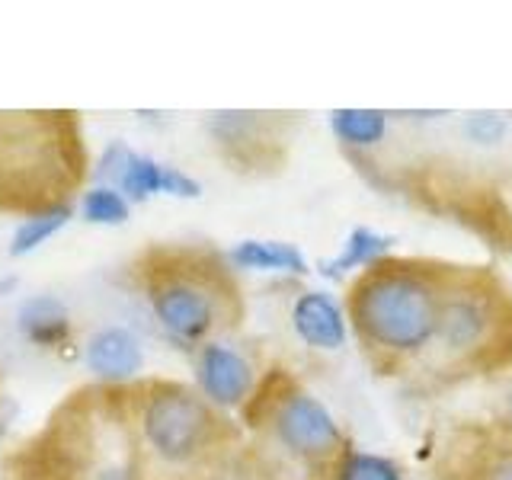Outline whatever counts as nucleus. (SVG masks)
Masks as SVG:
<instances>
[{
  "mask_svg": "<svg viewBox=\"0 0 512 480\" xmlns=\"http://www.w3.org/2000/svg\"><path fill=\"white\" fill-rule=\"evenodd\" d=\"M141 480H234L247 458V432L212 407L196 384L141 375L125 384Z\"/></svg>",
  "mask_w": 512,
  "mask_h": 480,
  "instance_id": "1",
  "label": "nucleus"
},
{
  "mask_svg": "<svg viewBox=\"0 0 512 480\" xmlns=\"http://www.w3.org/2000/svg\"><path fill=\"white\" fill-rule=\"evenodd\" d=\"M452 260L381 256L349 279L343 311L352 340L381 378L413 375L432 346Z\"/></svg>",
  "mask_w": 512,
  "mask_h": 480,
  "instance_id": "2",
  "label": "nucleus"
},
{
  "mask_svg": "<svg viewBox=\"0 0 512 480\" xmlns=\"http://www.w3.org/2000/svg\"><path fill=\"white\" fill-rule=\"evenodd\" d=\"M122 276L157 330L189 352L237 333L247 317L237 269L212 244H148Z\"/></svg>",
  "mask_w": 512,
  "mask_h": 480,
  "instance_id": "3",
  "label": "nucleus"
},
{
  "mask_svg": "<svg viewBox=\"0 0 512 480\" xmlns=\"http://www.w3.org/2000/svg\"><path fill=\"white\" fill-rule=\"evenodd\" d=\"M4 480H141L125 384H80L4 458Z\"/></svg>",
  "mask_w": 512,
  "mask_h": 480,
  "instance_id": "4",
  "label": "nucleus"
},
{
  "mask_svg": "<svg viewBox=\"0 0 512 480\" xmlns=\"http://www.w3.org/2000/svg\"><path fill=\"white\" fill-rule=\"evenodd\" d=\"M506 372H512V288L490 266L452 263L436 336L410 384L420 391H445Z\"/></svg>",
  "mask_w": 512,
  "mask_h": 480,
  "instance_id": "5",
  "label": "nucleus"
},
{
  "mask_svg": "<svg viewBox=\"0 0 512 480\" xmlns=\"http://www.w3.org/2000/svg\"><path fill=\"white\" fill-rule=\"evenodd\" d=\"M90 167L74 109H0V215L29 218L74 205Z\"/></svg>",
  "mask_w": 512,
  "mask_h": 480,
  "instance_id": "6",
  "label": "nucleus"
},
{
  "mask_svg": "<svg viewBox=\"0 0 512 480\" xmlns=\"http://www.w3.org/2000/svg\"><path fill=\"white\" fill-rule=\"evenodd\" d=\"M250 436L247 458L256 468L288 464L304 480H327L333 461L349 445L336 416L285 365H269L237 413Z\"/></svg>",
  "mask_w": 512,
  "mask_h": 480,
  "instance_id": "7",
  "label": "nucleus"
},
{
  "mask_svg": "<svg viewBox=\"0 0 512 480\" xmlns=\"http://www.w3.org/2000/svg\"><path fill=\"white\" fill-rule=\"evenodd\" d=\"M295 125V112L221 109L205 119V132L228 170L240 176H272L285 167Z\"/></svg>",
  "mask_w": 512,
  "mask_h": 480,
  "instance_id": "8",
  "label": "nucleus"
},
{
  "mask_svg": "<svg viewBox=\"0 0 512 480\" xmlns=\"http://www.w3.org/2000/svg\"><path fill=\"white\" fill-rule=\"evenodd\" d=\"M432 480H512V436L484 423H458L432 464Z\"/></svg>",
  "mask_w": 512,
  "mask_h": 480,
  "instance_id": "9",
  "label": "nucleus"
},
{
  "mask_svg": "<svg viewBox=\"0 0 512 480\" xmlns=\"http://www.w3.org/2000/svg\"><path fill=\"white\" fill-rule=\"evenodd\" d=\"M192 372H196V391L208 400L212 407L224 413H240L250 400L260 372L256 365L231 343L215 340L205 343L192 352Z\"/></svg>",
  "mask_w": 512,
  "mask_h": 480,
  "instance_id": "10",
  "label": "nucleus"
},
{
  "mask_svg": "<svg viewBox=\"0 0 512 480\" xmlns=\"http://www.w3.org/2000/svg\"><path fill=\"white\" fill-rule=\"evenodd\" d=\"M16 330L23 340L48 352V356H71L74 352V317L58 295H29L16 308Z\"/></svg>",
  "mask_w": 512,
  "mask_h": 480,
  "instance_id": "11",
  "label": "nucleus"
},
{
  "mask_svg": "<svg viewBox=\"0 0 512 480\" xmlns=\"http://www.w3.org/2000/svg\"><path fill=\"white\" fill-rule=\"evenodd\" d=\"M80 356H84L87 372L100 384H132L135 378H141L138 372L144 365V349L128 327L93 330Z\"/></svg>",
  "mask_w": 512,
  "mask_h": 480,
  "instance_id": "12",
  "label": "nucleus"
},
{
  "mask_svg": "<svg viewBox=\"0 0 512 480\" xmlns=\"http://www.w3.org/2000/svg\"><path fill=\"white\" fill-rule=\"evenodd\" d=\"M292 330L304 346L320 352L343 349L349 336L343 304L330 292H317V288H308L292 301Z\"/></svg>",
  "mask_w": 512,
  "mask_h": 480,
  "instance_id": "13",
  "label": "nucleus"
},
{
  "mask_svg": "<svg viewBox=\"0 0 512 480\" xmlns=\"http://www.w3.org/2000/svg\"><path fill=\"white\" fill-rule=\"evenodd\" d=\"M234 269L253 272H288V276H308L311 266L295 244L285 240H240L228 250Z\"/></svg>",
  "mask_w": 512,
  "mask_h": 480,
  "instance_id": "14",
  "label": "nucleus"
},
{
  "mask_svg": "<svg viewBox=\"0 0 512 480\" xmlns=\"http://www.w3.org/2000/svg\"><path fill=\"white\" fill-rule=\"evenodd\" d=\"M330 128L346 154H365L388 138V112L381 109H336Z\"/></svg>",
  "mask_w": 512,
  "mask_h": 480,
  "instance_id": "15",
  "label": "nucleus"
},
{
  "mask_svg": "<svg viewBox=\"0 0 512 480\" xmlns=\"http://www.w3.org/2000/svg\"><path fill=\"white\" fill-rule=\"evenodd\" d=\"M394 247V237L391 234H381V231H372V228H356L349 237L343 250L333 256V260L320 263V272H324L327 279H346L349 272H362L365 266H372L381 256H388Z\"/></svg>",
  "mask_w": 512,
  "mask_h": 480,
  "instance_id": "16",
  "label": "nucleus"
},
{
  "mask_svg": "<svg viewBox=\"0 0 512 480\" xmlns=\"http://www.w3.org/2000/svg\"><path fill=\"white\" fill-rule=\"evenodd\" d=\"M74 215H77V205H61V208H52V212L20 218V224H16V231L10 237L7 256L10 260H23V256L36 253L45 240H52L61 228H68Z\"/></svg>",
  "mask_w": 512,
  "mask_h": 480,
  "instance_id": "17",
  "label": "nucleus"
},
{
  "mask_svg": "<svg viewBox=\"0 0 512 480\" xmlns=\"http://www.w3.org/2000/svg\"><path fill=\"white\" fill-rule=\"evenodd\" d=\"M327 480H407V474L394 458L362 452V448L349 442L340 458L333 461Z\"/></svg>",
  "mask_w": 512,
  "mask_h": 480,
  "instance_id": "18",
  "label": "nucleus"
},
{
  "mask_svg": "<svg viewBox=\"0 0 512 480\" xmlns=\"http://www.w3.org/2000/svg\"><path fill=\"white\" fill-rule=\"evenodd\" d=\"M77 215L87 224H96V228H119V224L132 218V202H128L116 186L93 183L80 192Z\"/></svg>",
  "mask_w": 512,
  "mask_h": 480,
  "instance_id": "19",
  "label": "nucleus"
},
{
  "mask_svg": "<svg viewBox=\"0 0 512 480\" xmlns=\"http://www.w3.org/2000/svg\"><path fill=\"white\" fill-rule=\"evenodd\" d=\"M464 135H468V141L490 148V144H500L506 138V119L500 112H474V116L464 119Z\"/></svg>",
  "mask_w": 512,
  "mask_h": 480,
  "instance_id": "20",
  "label": "nucleus"
},
{
  "mask_svg": "<svg viewBox=\"0 0 512 480\" xmlns=\"http://www.w3.org/2000/svg\"><path fill=\"white\" fill-rule=\"evenodd\" d=\"M164 196L170 199H199L202 196V183L196 176H189L186 170L167 164V173H164Z\"/></svg>",
  "mask_w": 512,
  "mask_h": 480,
  "instance_id": "21",
  "label": "nucleus"
},
{
  "mask_svg": "<svg viewBox=\"0 0 512 480\" xmlns=\"http://www.w3.org/2000/svg\"><path fill=\"white\" fill-rule=\"evenodd\" d=\"M496 378H500V391H496V400H493L490 423L512 436V372L496 375Z\"/></svg>",
  "mask_w": 512,
  "mask_h": 480,
  "instance_id": "22",
  "label": "nucleus"
},
{
  "mask_svg": "<svg viewBox=\"0 0 512 480\" xmlns=\"http://www.w3.org/2000/svg\"><path fill=\"white\" fill-rule=\"evenodd\" d=\"M16 282H20V279H16V276H4V279H0V298H4V295H10L13 292V288H16Z\"/></svg>",
  "mask_w": 512,
  "mask_h": 480,
  "instance_id": "23",
  "label": "nucleus"
},
{
  "mask_svg": "<svg viewBox=\"0 0 512 480\" xmlns=\"http://www.w3.org/2000/svg\"><path fill=\"white\" fill-rule=\"evenodd\" d=\"M4 410H7V397H4V381H0V432H4Z\"/></svg>",
  "mask_w": 512,
  "mask_h": 480,
  "instance_id": "24",
  "label": "nucleus"
}]
</instances>
